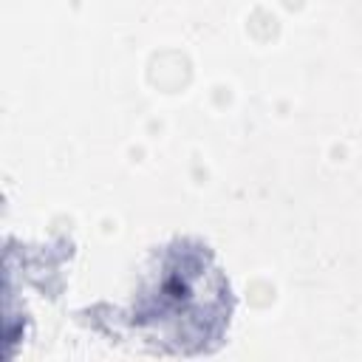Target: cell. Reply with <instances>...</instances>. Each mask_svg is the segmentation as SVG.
Here are the masks:
<instances>
[{
	"instance_id": "cell-1",
	"label": "cell",
	"mask_w": 362,
	"mask_h": 362,
	"mask_svg": "<svg viewBox=\"0 0 362 362\" xmlns=\"http://www.w3.org/2000/svg\"><path fill=\"white\" fill-rule=\"evenodd\" d=\"M232 314V291L206 243L173 240L156 255L141 288L133 300V322L147 339L170 354H192V342L181 317L189 320L195 337L209 351L206 339L221 342Z\"/></svg>"
}]
</instances>
